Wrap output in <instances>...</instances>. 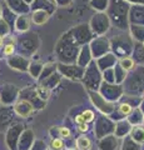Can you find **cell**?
<instances>
[{"instance_id":"obj_1","label":"cell","mask_w":144,"mask_h":150,"mask_svg":"<svg viewBox=\"0 0 144 150\" xmlns=\"http://www.w3.org/2000/svg\"><path fill=\"white\" fill-rule=\"evenodd\" d=\"M83 84L87 88V90H98L100 83L103 81L101 78V73L96 64H90L89 67L84 70L83 74Z\"/></svg>"},{"instance_id":"obj_14","label":"cell","mask_w":144,"mask_h":150,"mask_svg":"<svg viewBox=\"0 0 144 150\" xmlns=\"http://www.w3.org/2000/svg\"><path fill=\"white\" fill-rule=\"evenodd\" d=\"M120 150H142V146L139 144H137L135 142H133L129 135H127V137L123 138Z\"/></svg>"},{"instance_id":"obj_6","label":"cell","mask_w":144,"mask_h":150,"mask_svg":"<svg viewBox=\"0 0 144 150\" xmlns=\"http://www.w3.org/2000/svg\"><path fill=\"white\" fill-rule=\"evenodd\" d=\"M98 148L99 150H117L119 148V138L114 134L100 138L98 139Z\"/></svg>"},{"instance_id":"obj_18","label":"cell","mask_w":144,"mask_h":150,"mask_svg":"<svg viewBox=\"0 0 144 150\" xmlns=\"http://www.w3.org/2000/svg\"><path fill=\"white\" fill-rule=\"evenodd\" d=\"M35 93H36V95H38L39 99H41L43 101H46L50 96V89H48L44 85H41V84L35 89Z\"/></svg>"},{"instance_id":"obj_24","label":"cell","mask_w":144,"mask_h":150,"mask_svg":"<svg viewBox=\"0 0 144 150\" xmlns=\"http://www.w3.org/2000/svg\"><path fill=\"white\" fill-rule=\"evenodd\" d=\"M55 69H57V67H55L54 64H49V65H45V68L43 70V73H41V78L40 80H43V79H45L46 76H49L50 74H53L55 71Z\"/></svg>"},{"instance_id":"obj_26","label":"cell","mask_w":144,"mask_h":150,"mask_svg":"<svg viewBox=\"0 0 144 150\" xmlns=\"http://www.w3.org/2000/svg\"><path fill=\"white\" fill-rule=\"evenodd\" d=\"M58 133H59V138H62V139H69L72 135L70 129L65 128V126H60V128H58Z\"/></svg>"},{"instance_id":"obj_19","label":"cell","mask_w":144,"mask_h":150,"mask_svg":"<svg viewBox=\"0 0 144 150\" xmlns=\"http://www.w3.org/2000/svg\"><path fill=\"white\" fill-rule=\"evenodd\" d=\"M119 65L125 70V71H129V70H132L134 68L135 62H134L132 58H129V56H124V58H122L119 60Z\"/></svg>"},{"instance_id":"obj_31","label":"cell","mask_w":144,"mask_h":150,"mask_svg":"<svg viewBox=\"0 0 144 150\" xmlns=\"http://www.w3.org/2000/svg\"><path fill=\"white\" fill-rule=\"evenodd\" d=\"M75 123H77V124H83V123H85L84 119H83V115H82V114H79V115L75 116Z\"/></svg>"},{"instance_id":"obj_13","label":"cell","mask_w":144,"mask_h":150,"mask_svg":"<svg viewBox=\"0 0 144 150\" xmlns=\"http://www.w3.org/2000/svg\"><path fill=\"white\" fill-rule=\"evenodd\" d=\"M143 98L138 96V95H131V94H123L122 98L119 99V101H123V103H127L128 105H131L132 108H138L140 105V101H142Z\"/></svg>"},{"instance_id":"obj_28","label":"cell","mask_w":144,"mask_h":150,"mask_svg":"<svg viewBox=\"0 0 144 150\" xmlns=\"http://www.w3.org/2000/svg\"><path fill=\"white\" fill-rule=\"evenodd\" d=\"M14 50H15V48H14L13 44H6L5 48H4V54L5 55H11L14 53Z\"/></svg>"},{"instance_id":"obj_9","label":"cell","mask_w":144,"mask_h":150,"mask_svg":"<svg viewBox=\"0 0 144 150\" xmlns=\"http://www.w3.org/2000/svg\"><path fill=\"white\" fill-rule=\"evenodd\" d=\"M128 135L131 137L133 142H135L137 144H139V145L144 144V126H142V125L132 126V129Z\"/></svg>"},{"instance_id":"obj_5","label":"cell","mask_w":144,"mask_h":150,"mask_svg":"<svg viewBox=\"0 0 144 150\" xmlns=\"http://www.w3.org/2000/svg\"><path fill=\"white\" fill-rule=\"evenodd\" d=\"M59 73L60 75L65 76L68 79H73V80H80L84 74V68L79 67V65H64L60 64L59 67Z\"/></svg>"},{"instance_id":"obj_21","label":"cell","mask_w":144,"mask_h":150,"mask_svg":"<svg viewBox=\"0 0 144 150\" xmlns=\"http://www.w3.org/2000/svg\"><path fill=\"white\" fill-rule=\"evenodd\" d=\"M65 148V143L62 138H54L50 143V149L52 150H64Z\"/></svg>"},{"instance_id":"obj_7","label":"cell","mask_w":144,"mask_h":150,"mask_svg":"<svg viewBox=\"0 0 144 150\" xmlns=\"http://www.w3.org/2000/svg\"><path fill=\"white\" fill-rule=\"evenodd\" d=\"M14 109H15V112L18 115L23 116V118H26V116H30L31 114H33L34 106L30 101H28L25 99H21L20 101H18L15 104Z\"/></svg>"},{"instance_id":"obj_2","label":"cell","mask_w":144,"mask_h":150,"mask_svg":"<svg viewBox=\"0 0 144 150\" xmlns=\"http://www.w3.org/2000/svg\"><path fill=\"white\" fill-rule=\"evenodd\" d=\"M89 94V99L92 101V104L94 105L103 115H110L115 109V103L108 101L105 98L101 95L98 90H88Z\"/></svg>"},{"instance_id":"obj_15","label":"cell","mask_w":144,"mask_h":150,"mask_svg":"<svg viewBox=\"0 0 144 150\" xmlns=\"http://www.w3.org/2000/svg\"><path fill=\"white\" fill-rule=\"evenodd\" d=\"M78 150H90L92 149V140L87 135H80L75 140Z\"/></svg>"},{"instance_id":"obj_4","label":"cell","mask_w":144,"mask_h":150,"mask_svg":"<svg viewBox=\"0 0 144 150\" xmlns=\"http://www.w3.org/2000/svg\"><path fill=\"white\" fill-rule=\"evenodd\" d=\"M114 128H115V123L108 115H100L95 120V124H94L95 137L100 139L103 137H106V135L114 134Z\"/></svg>"},{"instance_id":"obj_11","label":"cell","mask_w":144,"mask_h":150,"mask_svg":"<svg viewBox=\"0 0 144 150\" xmlns=\"http://www.w3.org/2000/svg\"><path fill=\"white\" fill-rule=\"evenodd\" d=\"M34 142V135L31 130H25L20 137V143H19V148L20 150H28Z\"/></svg>"},{"instance_id":"obj_20","label":"cell","mask_w":144,"mask_h":150,"mask_svg":"<svg viewBox=\"0 0 144 150\" xmlns=\"http://www.w3.org/2000/svg\"><path fill=\"white\" fill-rule=\"evenodd\" d=\"M101 78H103V81H106V83H115L114 70H113V68H109V69L103 70Z\"/></svg>"},{"instance_id":"obj_32","label":"cell","mask_w":144,"mask_h":150,"mask_svg":"<svg viewBox=\"0 0 144 150\" xmlns=\"http://www.w3.org/2000/svg\"><path fill=\"white\" fill-rule=\"evenodd\" d=\"M1 45H3V38L0 36V46H1Z\"/></svg>"},{"instance_id":"obj_34","label":"cell","mask_w":144,"mask_h":150,"mask_svg":"<svg viewBox=\"0 0 144 150\" xmlns=\"http://www.w3.org/2000/svg\"><path fill=\"white\" fill-rule=\"evenodd\" d=\"M142 98H143V99H144V93H143V96H142Z\"/></svg>"},{"instance_id":"obj_10","label":"cell","mask_w":144,"mask_h":150,"mask_svg":"<svg viewBox=\"0 0 144 150\" xmlns=\"http://www.w3.org/2000/svg\"><path fill=\"white\" fill-rule=\"evenodd\" d=\"M129 123L132 124V126L134 125H143V119H144V112L138 108H133V110L131 111V114H129L127 118Z\"/></svg>"},{"instance_id":"obj_29","label":"cell","mask_w":144,"mask_h":150,"mask_svg":"<svg viewBox=\"0 0 144 150\" xmlns=\"http://www.w3.org/2000/svg\"><path fill=\"white\" fill-rule=\"evenodd\" d=\"M78 130L80 131V133H87L88 130H89V125L87 123H83V124H78Z\"/></svg>"},{"instance_id":"obj_23","label":"cell","mask_w":144,"mask_h":150,"mask_svg":"<svg viewBox=\"0 0 144 150\" xmlns=\"http://www.w3.org/2000/svg\"><path fill=\"white\" fill-rule=\"evenodd\" d=\"M48 18H49V15L46 13L38 11V13H35L33 15V20L36 23V24H44V23L48 20Z\"/></svg>"},{"instance_id":"obj_17","label":"cell","mask_w":144,"mask_h":150,"mask_svg":"<svg viewBox=\"0 0 144 150\" xmlns=\"http://www.w3.org/2000/svg\"><path fill=\"white\" fill-rule=\"evenodd\" d=\"M114 70V78H115V84H122L125 78H127V71L120 67V65H115V68L113 69Z\"/></svg>"},{"instance_id":"obj_12","label":"cell","mask_w":144,"mask_h":150,"mask_svg":"<svg viewBox=\"0 0 144 150\" xmlns=\"http://www.w3.org/2000/svg\"><path fill=\"white\" fill-rule=\"evenodd\" d=\"M60 80H62V75H60V73H53V74H50L49 76H46L45 79H43L41 80V85H44L46 86L48 89H53L55 86H58V84L60 83Z\"/></svg>"},{"instance_id":"obj_8","label":"cell","mask_w":144,"mask_h":150,"mask_svg":"<svg viewBox=\"0 0 144 150\" xmlns=\"http://www.w3.org/2000/svg\"><path fill=\"white\" fill-rule=\"evenodd\" d=\"M131 129H132V124L129 123L127 119L118 120L117 124H115V128H114V135L117 138H124L129 134Z\"/></svg>"},{"instance_id":"obj_36","label":"cell","mask_w":144,"mask_h":150,"mask_svg":"<svg viewBox=\"0 0 144 150\" xmlns=\"http://www.w3.org/2000/svg\"><path fill=\"white\" fill-rule=\"evenodd\" d=\"M46 150H48V149H46ZM50 150H52V149H50Z\"/></svg>"},{"instance_id":"obj_27","label":"cell","mask_w":144,"mask_h":150,"mask_svg":"<svg viewBox=\"0 0 144 150\" xmlns=\"http://www.w3.org/2000/svg\"><path fill=\"white\" fill-rule=\"evenodd\" d=\"M31 150H46V145L44 142H41V140H35Z\"/></svg>"},{"instance_id":"obj_25","label":"cell","mask_w":144,"mask_h":150,"mask_svg":"<svg viewBox=\"0 0 144 150\" xmlns=\"http://www.w3.org/2000/svg\"><path fill=\"white\" fill-rule=\"evenodd\" d=\"M82 115H83V119H84V121L87 124L94 121V119H95V114H94V111L93 110H84L82 112Z\"/></svg>"},{"instance_id":"obj_16","label":"cell","mask_w":144,"mask_h":150,"mask_svg":"<svg viewBox=\"0 0 144 150\" xmlns=\"http://www.w3.org/2000/svg\"><path fill=\"white\" fill-rule=\"evenodd\" d=\"M114 64H115L114 56L111 54H108V55H105V58L100 59L98 62V68H99V70H105V69L111 68Z\"/></svg>"},{"instance_id":"obj_35","label":"cell","mask_w":144,"mask_h":150,"mask_svg":"<svg viewBox=\"0 0 144 150\" xmlns=\"http://www.w3.org/2000/svg\"><path fill=\"white\" fill-rule=\"evenodd\" d=\"M143 125H144V119H143Z\"/></svg>"},{"instance_id":"obj_33","label":"cell","mask_w":144,"mask_h":150,"mask_svg":"<svg viewBox=\"0 0 144 150\" xmlns=\"http://www.w3.org/2000/svg\"><path fill=\"white\" fill-rule=\"evenodd\" d=\"M68 150H75V149H68Z\"/></svg>"},{"instance_id":"obj_30","label":"cell","mask_w":144,"mask_h":150,"mask_svg":"<svg viewBox=\"0 0 144 150\" xmlns=\"http://www.w3.org/2000/svg\"><path fill=\"white\" fill-rule=\"evenodd\" d=\"M50 134H52V138H59V133H58V128H52L50 129Z\"/></svg>"},{"instance_id":"obj_22","label":"cell","mask_w":144,"mask_h":150,"mask_svg":"<svg viewBox=\"0 0 144 150\" xmlns=\"http://www.w3.org/2000/svg\"><path fill=\"white\" fill-rule=\"evenodd\" d=\"M89 51L88 50H83L82 51V54L80 56H79V59H78V65L79 67H82V68H84L85 65H88V63H89V60H90V56H89Z\"/></svg>"},{"instance_id":"obj_3","label":"cell","mask_w":144,"mask_h":150,"mask_svg":"<svg viewBox=\"0 0 144 150\" xmlns=\"http://www.w3.org/2000/svg\"><path fill=\"white\" fill-rule=\"evenodd\" d=\"M98 91L103 95L108 101L111 103H117L119 99L122 98L124 94V89L120 84H115V83H106V81H101Z\"/></svg>"}]
</instances>
